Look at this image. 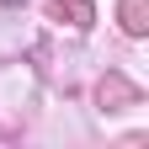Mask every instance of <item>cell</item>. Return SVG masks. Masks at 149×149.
<instances>
[{
	"instance_id": "cell-1",
	"label": "cell",
	"mask_w": 149,
	"mask_h": 149,
	"mask_svg": "<svg viewBox=\"0 0 149 149\" xmlns=\"http://www.w3.org/2000/svg\"><path fill=\"white\" fill-rule=\"evenodd\" d=\"M123 22L128 32H144V0H123Z\"/></svg>"
}]
</instances>
